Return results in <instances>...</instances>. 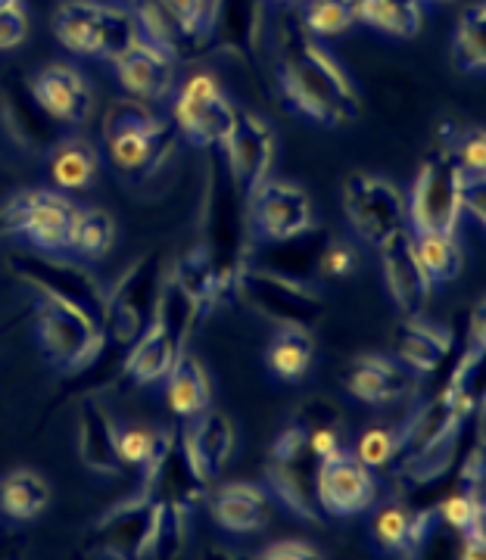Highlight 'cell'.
<instances>
[{
  "mask_svg": "<svg viewBox=\"0 0 486 560\" xmlns=\"http://www.w3.org/2000/svg\"><path fill=\"white\" fill-rule=\"evenodd\" d=\"M315 495L319 508L327 517H359L374 508L378 501V480L374 470L356 458V452H346L344 445L319 460L315 474Z\"/></svg>",
  "mask_w": 486,
  "mask_h": 560,
  "instance_id": "19",
  "label": "cell"
},
{
  "mask_svg": "<svg viewBox=\"0 0 486 560\" xmlns=\"http://www.w3.org/2000/svg\"><path fill=\"white\" fill-rule=\"evenodd\" d=\"M76 206L57 190H22L0 206V234H20L35 249L60 253L69 243Z\"/></svg>",
  "mask_w": 486,
  "mask_h": 560,
  "instance_id": "15",
  "label": "cell"
},
{
  "mask_svg": "<svg viewBox=\"0 0 486 560\" xmlns=\"http://www.w3.org/2000/svg\"><path fill=\"white\" fill-rule=\"evenodd\" d=\"M246 215L256 237L265 243L293 241L300 234H309L319 228L312 200L300 184L284 178H268L246 200Z\"/></svg>",
  "mask_w": 486,
  "mask_h": 560,
  "instance_id": "17",
  "label": "cell"
},
{
  "mask_svg": "<svg viewBox=\"0 0 486 560\" xmlns=\"http://www.w3.org/2000/svg\"><path fill=\"white\" fill-rule=\"evenodd\" d=\"M234 300L275 327H312L324 315V293L312 278H297L259 261H246L238 278Z\"/></svg>",
  "mask_w": 486,
  "mask_h": 560,
  "instance_id": "7",
  "label": "cell"
},
{
  "mask_svg": "<svg viewBox=\"0 0 486 560\" xmlns=\"http://www.w3.org/2000/svg\"><path fill=\"white\" fill-rule=\"evenodd\" d=\"M268 3H281V7H297V3H303V0H268Z\"/></svg>",
  "mask_w": 486,
  "mask_h": 560,
  "instance_id": "50",
  "label": "cell"
},
{
  "mask_svg": "<svg viewBox=\"0 0 486 560\" xmlns=\"http://www.w3.org/2000/svg\"><path fill=\"white\" fill-rule=\"evenodd\" d=\"M452 156L462 175H486V135L481 125L465 128L455 140H449Z\"/></svg>",
  "mask_w": 486,
  "mask_h": 560,
  "instance_id": "44",
  "label": "cell"
},
{
  "mask_svg": "<svg viewBox=\"0 0 486 560\" xmlns=\"http://www.w3.org/2000/svg\"><path fill=\"white\" fill-rule=\"evenodd\" d=\"M50 504V482L32 467H20L0 480V514L7 521H35Z\"/></svg>",
  "mask_w": 486,
  "mask_h": 560,
  "instance_id": "34",
  "label": "cell"
},
{
  "mask_svg": "<svg viewBox=\"0 0 486 560\" xmlns=\"http://www.w3.org/2000/svg\"><path fill=\"white\" fill-rule=\"evenodd\" d=\"M7 268L35 296L76 308L106 334V287L94 271L60 259L47 249H13L7 253Z\"/></svg>",
  "mask_w": 486,
  "mask_h": 560,
  "instance_id": "5",
  "label": "cell"
},
{
  "mask_svg": "<svg viewBox=\"0 0 486 560\" xmlns=\"http://www.w3.org/2000/svg\"><path fill=\"white\" fill-rule=\"evenodd\" d=\"M116 79L128 91V97L138 101H165L175 91V69L178 60L160 50L157 44L143 40L141 35L131 40L119 57L113 60Z\"/></svg>",
  "mask_w": 486,
  "mask_h": 560,
  "instance_id": "26",
  "label": "cell"
},
{
  "mask_svg": "<svg viewBox=\"0 0 486 560\" xmlns=\"http://www.w3.org/2000/svg\"><path fill=\"white\" fill-rule=\"evenodd\" d=\"M28 88L35 101L66 128H79L94 113V88L76 66L54 62L47 69H38L28 79Z\"/></svg>",
  "mask_w": 486,
  "mask_h": 560,
  "instance_id": "25",
  "label": "cell"
},
{
  "mask_svg": "<svg viewBox=\"0 0 486 560\" xmlns=\"http://www.w3.org/2000/svg\"><path fill=\"white\" fill-rule=\"evenodd\" d=\"M421 3H440V7H452V3H459V0H421Z\"/></svg>",
  "mask_w": 486,
  "mask_h": 560,
  "instance_id": "51",
  "label": "cell"
},
{
  "mask_svg": "<svg viewBox=\"0 0 486 560\" xmlns=\"http://www.w3.org/2000/svg\"><path fill=\"white\" fill-rule=\"evenodd\" d=\"M7 334H10V324H7V327H0V340H3Z\"/></svg>",
  "mask_w": 486,
  "mask_h": 560,
  "instance_id": "54",
  "label": "cell"
},
{
  "mask_svg": "<svg viewBox=\"0 0 486 560\" xmlns=\"http://www.w3.org/2000/svg\"><path fill=\"white\" fill-rule=\"evenodd\" d=\"M76 452L79 460L101 477H125L119 458V423L103 399H84L76 423Z\"/></svg>",
  "mask_w": 486,
  "mask_h": 560,
  "instance_id": "27",
  "label": "cell"
},
{
  "mask_svg": "<svg viewBox=\"0 0 486 560\" xmlns=\"http://www.w3.org/2000/svg\"><path fill=\"white\" fill-rule=\"evenodd\" d=\"M344 386L352 399L364 401V405H390L415 386V377L400 359L368 352L362 359L352 361Z\"/></svg>",
  "mask_w": 486,
  "mask_h": 560,
  "instance_id": "29",
  "label": "cell"
},
{
  "mask_svg": "<svg viewBox=\"0 0 486 560\" xmlns=\"http://www.w3.org/2000/svg\"><path fill=\"white\" fill-rule=\"evenodd\" d=\"M197 243L212 268L219 302L234 300L238 278L250 261V215H246V197L231 180L224 162L209 165Z\"/></svg>",
  "mask_w": 486,
  "mask_h": 560,
  "instance_id": "3",
  "label": "cell"
},
{
  "mask_svg": "<svg viewBox=\"0 0 486 560\" xmlns=\"http://www.w3.org/2000/svg\"><path fill=\"white\" fill-rule=\"evenodd\" d=\"M315 359V337L309 327H278L275 337L268 340L265 349V361H268V371L278 377L281 383H300L309 374Z\"/></svg>",
  "mask_w": 486,
  "mask_h": 560,
  "instance_id": "32",
  "label": "cell"
},
{
  "mask_svg": "<svg viewBox=\"0 0 486 560\" xmlns=\"http://www.w3.org/2000/svg\"><path fill=\"white\" fill-rule=\"evenodd\" d=\"M356 458L368 464L371 470H390V464L396 458V433L386 427H371L359 436L356 445Z\"/></svg>",
  "mask_w": 486,
  "mask_h": 560,
  "instance_id": "43",
  "label": "cell"
},
{
  "mask_svg": "<svg viewBox=\"0 0 486 560\" xmlns=\"http://www.w3.org/2000/svg\"><path fill=\"white\" fill-rule=\"evenodd\" d=\"M462 215L484 228L486 221V175H462Z\"/></svg>",
  "mask_w": 486,
  "mask_h": 560,
  "instance_id": "48",
  "label": "cell"
},
{
  "mask_svg": "<svg viewBox=\"0 0 486 560\" xmlns=\"http://www.w3.org/2000/svg\"><path fill=\"white\" fill-rule=\"evenodd\" d=\"M359 265V249L346 241H324L319 253V271L324 278H349Z\"/></svg>",
  "mask_w": 486,
  "mask_h": 560,
  "instance_id": "45",
  "label": "cell"
},
{
  "mask_svg": "<svg viewBox=\"0 0 486 560\" xmlns=\"http://www.w3.org/2000/svg\"><path fill=\"white\" fill-rule=\"evenodd\" d=\"M256 558H263V560H315V558H324V555H322V548H315V541L278 539V541H268V545H265Z\"/></svg>",
  "mask_w": 486,
  "mask_h": 560,
  "instance_id": "47",
  "label": "cell"
},
{
  "mask_svg": "<svg viewBox=\"0 0 486 560\" xmlns=\"http://www.w3.org/2000/svg\"><path fill=\"white\" fill-rule=\"evenodd\" d=\"M32 320L35 337L44 359L50 361L62 374H84L91 371L103 349L109 346L106 334L81 312L62 305V302L35 296L32 302Z\"/></svg>",
  "mask_w": 486,
  "mask_h": 560,
  "instance_id": "9",
  "label": "cell"
},
{
  "mask_svg": "<svg viewBox=\"0 0 486 560\" xmlns=\"http://www.w3.org/2000/svg\"><path fill=\"white\" fill-rule=\"evenodd\" d=\"M50 180L60 187V190H84L91 187L97 172H101V156L91 143L84 140H69L62 138L54 150H50Z\"/></svg>",
  "mask_w": 486,
  "mask_h": 560,
  "instance_id": "36",
  "label": "cell"
},
{
  "mask_svg": "<svg viewBox=\"0 0 486 560\" xmlns=\"http://www.w3.org/2000/svg\"><path fill=\"white\" fill-rule=\"evenodd\" d=\"M153 3L182 38L184 60H197V44L209 16V0H153Z\"/></svg>",
  "mask_w": 486,
  "mask_h": 560,
  "instance_id": "40",
  "label": "cell"
},
{
  "mask_svg": "<svg viewBox=\"0 0 486 560\" xmlns=\"http://www.w3.org/2000/svg\"><path fill=\"white\" fill-rule=\"evenodd\" d=\"M25 38H28V13L22 10V3L0 10V54L22 47Z\"/></svg>",
  "mask_w": 486,
  "mask_h": 560,
  "instance_id": "46",
  "label": "cell"
},
{
  "mask_svg": "<svg viewBox=\"0 0 486 560\" xmlns=\"http://www.w3.org/2000/svg\"><path fill=\"white\" fill-rule=\"evenodd\" d=\"M263 38L265 0H209L197 60L222 57L243 66L246 72H256L263 57Z\"/></svg>",
  "mask_w": 486,
  "mask_h": 560,
  "instance_id": "12",
  "label": "cell"
},
{
  "mask_svg": "<svg viewBox=\"0 0 486 560\" xmlns=\"http://www.w3.org/2000/svg\"><path fill=\"white\" fill-rule=\"evenodd\" d=\"M356 16L374 32L393 38H415L425 28L421 0H356Z\"/></svg>",
  "mask_w": 486,
  "mask_h": 560,
  "instance_id": "35",
  "label": "cell"
},
{
  "mask_svg": "<svg viewBox=\"0 0 486 560\" xmlns=\"http://www.w3.org/2000/svg\"><path fill=\"white\" fill-rule=\"evenodd\" d=\"M116 243V221L106 209H76L72 224H69V243L66 249H72L76 256L88 261H97L103 256H109Z\"/></svg>",
  "mask_w": 486,
  "mask_h": 560,
  "instance_id": "37",
  "label": "cell"
},
{
  "mask_svg": "<svg viewBox=\"0 0 486 560\" xmlns=\"http://www.w3.org/2000/svg\"><path fill=\"white\" fill-rule=\"evenodd\" d=\"M344 215L359 241L378 249L396 234L408 231L403 190L384 175L371 172H352L344 180Z\"/></svg>",
  "mask_w": 486,
  "mask_h": 560,
  "instance_id": "13",
  "label": "cell"
},
{
  "mask_svg": "<svg viewBox=\"0 0 486 560\" xmlns=\"http://www.w3.org/2000/svg\"><path fill=\"white\" fill-rule=\"evenodd\" d=\"M22 0H0V10H7V7H16Z\"/></svg>",
  "mask_w": 486,
  "mask_h": 560,
  "instance_id": "52",
  "label": "cell"
},
{
  "mask_svg": "<svg viewBox=\"0 0 486 560\" xmlns=\"http://www.w3.org/2000/svg\"><path fill=\"white\" fill-rule=\"evenodd\" d=\"M222 156L231 180L250 200L265 180L271 178V168H275L278 135H275L271 121L253 109H238V119L228 135V143L222 147Z\"/></svg>",
  "mask_w": 486,
  "mask_h": 560,
  "instance_id": "16",
  "label": "cell"
},
{
  "mask_svg": "<svg viewBox=\"0 0 486 560\" xmlns=\"http://www.w3.org/2000/svg\"><path fill=\"white\" fill-rule=\"evenodd\" d=\"M0 119L7 125L10 138L25 150L47 153L66 138V125H60L35 101L28 81H0Z\"/></svg>",
  "mask_w": 486,
  "mask_h": 560,
  "instance_id": "24",
  "label": "cell"
},
{
  "mask_svg": "<svg viewBox=\"0 0 486 560\" xmlns=\"http://www.w3.org/2000/svg\"><path fill=\"white\" fill-rule=\"evenodd\" d=\"M157 523V501L141 489L121 499L116 508L97 517L88 533V555L116 560H143L147 541Z\"/></svg>",
  "mask_w": 486,
  "mask_h": 560,
  "instance_id": "18",
  "label": "cell"
},
{
  "mask_svg": "<svg viewBox=\"0 0 486 560\" xmlns=\"http://www.w3.org/2000/svg\"><path fill=\"white\" fill-rule=\"evenodd\" d=\"M178 442H182L184 458L194 467V474L209 486L222 477V470L238 448V427L224 411L209 405L197 418L184 423Z\"/></svg>",
  "mask_w": 486,
  "mask_h": 560,
  "instance_id": "22",
  "label": "cell"
},
{
  "mask_svg": "<svg viewBox=\"0 0 486 560\" xmlns=\"http://www.w3.org/2000/svg\"><path fill=\"white\" fill-rule=\"evenodd\" d=\"M290 420H297V423L303 427L309 448L315 452V458L319 460L327 458L331 452L340 448V440H344V433H340V408L331 399H324V396L305 399L303 405L293 411V418Z\"/></svg>",
  "mask_w": 486,
  "mask_h": 560,
  "instance_id": "38",
  "label": "cell"
},
{
  "mask_svg": "<svg viewBox=\"0 0 486 560\" xmlns=\"http://www.w3.org/2000/svg\"><path fill=\"white\" fill-rule=\"evenodd\" d=\"M381 271H384L386 296L400 308V315L403 318L405 315H425L437 283L430 280L425 265L418 259L412 231H403L381 246Z\"/></svg>",
  "mask_w": 486,
  "mask_h": 560,
  "instance_id": "21",
  "label": "cell"
},
{
  "mask_svg": "<svg viewBox=\"0 0 486 560\" xmlns=\"http://www.w3.org/2000/svg\"><path fill=\"white\" fill-rule=\"evenodd\" d=\"M415 237V249L418 259L425 265L433 283H452L462 278L465 271V249L455 241V234H443V231H418Z\"/></svg>",
  "mask_w": 486,
  "mask_h": 560,
  "instance_id": "39",
  "label": "cell"
},
{
  "mask_svg": "<svg viewBox=\"0 0 486 560\" xmlns=\"http://www.w3.org/2000/svg\"><path fill=\"white\" fill-rule=\"evenodd\" d=\"M443 526L437 521L433 504H405V501H390L384 504L374 521H371V539L384 555H400V558H415L425 555V548Z\"/></svg>",
  "mask_w": 486,
  "mask_h": 560,
  "instance_id": "23",
  "label": "cell"
},
{
  "mask_svg": "<svg viewBox=\"0 0 486 560\" xmlns=\"http://www.w3.org/2000/svg\"><path fill=\"white\" fill-rule=\"evenodd\" d=\"M408 231H443L455 234L462 224V172L455 165L452 147L443 143L430 150L412 180L405 200Z\"/></svg>",
  "mask_w": 486,
  "mask_h": 560,
  "instance_id": "10",
  "label": "cell"
},
{
  "mask_svg": "<svg viewBox=\"0 0 486 560\" xmlns=\"http://www.w3.org/2000/svg\"><path fill=\"white\" fill-rule=\"evenodd\" d=\"M10 545H16V539H13V536H7V533H3V526H0V555H3Z\"/></svg>",
  "mask_w": 486,
  "mask_h": 560,
  "instance_id": "49",
  "label": "cell"
},
{
  "mask_svg": "<svg viewBox=\"0 0 486 560\" xmlns=\"http://www.w3.org/2000/svg\"><path fill=\"white\" fill-rule=\"evenodd\" d=\"M449 60L462 75H484L486 72V0H471L459 25L452 32Z\"/></svg>",
  "mask_w": 486,
  "mask_h": 560,
  "instance_id": "33",
  "label": "cell"
},
{
  "mask_svg": "<svg viewBox=\"0 0 486 560\" xmlns=\"http://www.w3.org/2000/svg\"><path fill=\"white\" fill-rule=\"evenodd\" d=\"M238 119V106L209 72H197L184 81L172 101V121L187 143L200 150H222Z\"/></svg>",
  "mask_w": 486,
  "mask_h": 560,
  "instance_id": "14",
  "label": "cell"
},
{
  "mask_svg": "<svg viewBox=\"0 0 486 560\" xmlns=\"http://www.w3.org/2000/svg\"><path fill=\"white\" fill-rule=\"evenodd\" d=\"M275 84L284 109L309 125L344 128L362 116L359 84L293 13L275 28Z\"/></svg>",
  "mask_w": 486,
  "mask_h": 560,
  "instance_id": "1",
  "label": "cell"
},
{
  "mask_svg": "<svg viewBox=\"0 0 486 560\" xmlns=\"http://www.w3.org/2000/svg\"><path fill=\"white\" fill-rule=\"evenodd\" d=\"M165 436H169L165 427H128V430H119L121 464L141 470L143 464L160 452V445Z\"/></svg>",
  "mask_w": 486,
  "mask_h": 560,
  "instance_id": "42",
  "label": "cell"
},
{
  "mask_svg": "<svg viewBox=\"0 0 486 560\" xmlns=\"http://www.w3.org/2000/svg\"><path fill=\"white\" fill-rule=\"evenodd\" d=\"M138 489L160 504L182 508L184 514H194L200 508L202 499H206V482L194 474V467L184 458L178 433L169 430L160 452L143 464Z\"/></svg>",
  "mask_w": 486,
  "mask_h": 560,
  "instance_id": "20",
  "label": "cell"
},
{
  "mask_svg": "<svg viewBox=\"0 0 486 560\" xmlns=\"http://www.w3.org/2000/svg\"><path fill=\"white\" fill-rule=\"evenodd\" d=\"M202 318L206 315L200 308L184 296L172 283V278H165L157 315L147 324L141 337L128 346L119 377L113 381V386H150V383L165 381V374L187 349V342Z\"/></svg>",
  "mask_w": 486,
  "mask_h": 560,
  "instance_id": "4",
  "label": "cell"
},
{
  "mask_svg": "<svg viewBox=\"0 0 486 560\" xmlns=\"http://www.w3.org/2000/svg\"><path fill=\"white\" fill-rule=\"evenodd\" d=\"M165 261L160 249H150L121 271L116 283L106 290V342L128 349L147 330L157 315L162 287H165Z\"/></svg>",
  "mask_w": 486,
  "mask_h": 560,
  "instance_id": "8",
  "label": "cell"
},
{
  "mask_svg": "<svg viewBox=\"0 0 486 560\" xmlns=\"http://www.w3.org/2000/svg\"><path fill=\"white\" fill-rule=\"evenodd\" d=\"M297 16L315 38L346 35L359 22L356 0H303V10Z\"/></svg>",
  "mask_w": 486,
  "mask_h": 560,
  "instance_id": "41",
  "label": "cell"
},
{
  "mask_svg": "<svg viewBox=\"0 0 486 560\" xmlns=\"http://www.w3.org/2000/svg\"><path fill=\"white\" fill-rule=\"evenodd\" d=\"M315 474H319V458L309 448L305 430L297 420H290L281 430V436L268 448V458H265L268 486L265 489L300 521L322 523V508H319V495H315Z\"/></svg>",
  "mask_w": 486,
  "mask_h": 560,
  "instance_id": "11",
  "label": "cell"
},
{
  "mask_svg": "<svg viewBox=\"0 0 486 560\" xmlns=\"http://www.w3.org/2000/svg\"><path fill=\"white\" fill-rule=\"evenodd\" d=\"M178 128L138 97L109 103L103 116V150L128 187L143 190L178 156Z\"/></svg>",
  "mask_w": 486,
  "mask_h": 560,
  "instance_id": "2",
  "label": "cell"
},
{
  "mask_svg": "<svg viewBox=\"0 0 486 560\" xmlns=\"http://www.w3.org/2000/svg\"><path fill=\"white\" fill-rule=\"evenodd\" d=\"M54 35L76 57L116 60L138 38L131 7L113 0H66L54 13Z\"/></svg>",
  "mask_w": 486,
  "mask_h": 560,
  "instance_id": "6",
  "label": "cell"
},
{
  "mask_svg": "<svg viewBox=\"0 0 486 560\" xmlns=\"http://www.w3.org/2000/svg\"><path fill=\"white\" fill-rule=\"evenodd\" d=\"M209 511L219 529L246 536L263 529L271 517V492L256 482H228L212 495Z\"/></svg>",
  "mask_w": 486,
  "mask_h": 560,
  "instance_id": "30",
  "label": "cell"
},
{
  "mask_svg": "<svg viewBox=\"0 0 486 560\" xmlns=\"http://www.w3.org/2000/svg\"><path fill=\"white\" fill-rule=\"evenodd\" d=\"M113 3H121V7H135L138 0H113Z\"/></svg>",
  "mask_w": 486,
  "mask_h": 560,
  "instance_id": "53",
  "label": "cell"
},
{
  "mask_svg": "<svg viewBox=\"0 0 486 560\" xmlns=\"http://www.w3.org/2000/svg\"><path fill=\"white\" fill-rule=\"evenodd\" d=\"M165 399L169 408L182 420L197 418L200 411H206L212 405V381L209 371L202 368V361L197 355H190L184 349L178 361L172 364V371L165 374Z\"/></svg>",
  "mask_w": 486,
  "mask_h": 560,
  "instance_id": "31",
  "label": "cell"
},
{
  "mask_svg": "<svg viewBox=\"0 0 486 560\" xmlns=\"http://www.w3.org/2000/svg\"><path fill=\"white\" fill-rule=\"evenodd\" d=\"M396 359L412 374H437L455 352V337L443 324H433L425 315H405L393 334Z\"/></svg>",
  "mask_w": 486,
  "mask_h": 560,
  "instance_id": "28",
  "label": "cell"
}]
</instances>
